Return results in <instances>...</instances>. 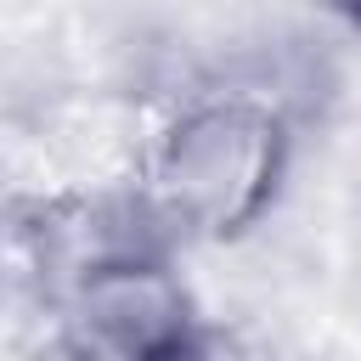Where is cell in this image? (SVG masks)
<instances>
[{
    "label": "cell",
    "mask_w": 361,
    "mask_h": 361,
    "mask_svg": "<svg viewBox=\"0 0 361 361\" xmlns=\"http://www.w3.org/2000/svg\"><path fill=\"white\" fill-rule=\"evenodd\" d=\"M288 158L293 130L282 102L259 90H203L152 141L147 214L180 237L231 243L271 214Z\"/></svg>",
    "instance_id": "6da1fadb"
},
{
    "label": "cell",
    "mask_w": 361,
    "mask_h": 361,
    "mask_svg": "<svg viewBox=\"0 0 361 361\" xmlns=\"http://www.w3.org/2000/svg\"><path fill=\"white\" fill-rule=\"evenodd\" d=\"M186 327H197L186 288L152 243H102L73 265L62 305V361H147Z\"/></svg>",
    "instance_id": "7a4b0ae2"
},
{
    "label": "cell",
    "mask_w": 361,
    "mask_h": 361,
    "mask_svg": "<svg viewBox=\"0 0 361 361\" xmlns=\"http://www.w3.org/2000/svg\"><path fill=\"white\" fill-rule=\"evenodd\" d=\"M147 361H237V355H231L209 327H186L180 338H169V344H164V350H152Z\"/></svg>",
    "instance_id": "3957f363"
},
{
    "label": "cell",
    "mask_w": 361,
    "mask_h": 361,
    "mask_svg": "<svg viewBox=\"0 0 361 361\" xmlns=\"http://www.w3.org/2000/svg\"><path fill=\"white\" fill-rule=\"evenodd\" d=\"M344 17H350V23H355V28H361V6H355V11H344Z\"/></svg>",
    "instance_id": "277c9868"
}]
</instances>
